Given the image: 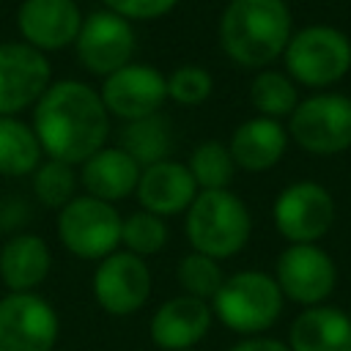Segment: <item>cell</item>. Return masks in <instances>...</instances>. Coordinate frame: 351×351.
Instances as JSON below:
<instances>
[{
  "label": "cell",
  "instance_id": "1",
  "mask_svg": "<svg viewBox=\"0 0 351 351\" xmlns=\"http://www.w3.org/2000/svg\"><path fill=\"white\" fill-rule=\"evenodd\" d=\"M33 132L49 159L82 165L110 134V112L90 85L80 80L52 82L33 107Z\"/></svg>",
  "mask_w": 351,
  "mask_h": 351
},
{
  "label": "cell",
  "instance_id": "2",
  "mask_svg": "<svg viewBox=\"0 0 351 351\" xmlns=\"http://www.w3.org/2000/svg\"><path fill=\"white\" fill-rule=\"evenodd\" d=\"M291 11L285 0H230L219 16L222 52L247 69H263L291 41Z\"/></svg>",
  "mask_w": 351,
  "mask_h": 351
},
{
  "label": "cell",
  "instance_id": "3",
  "mask_svg": "<svg viewBox=\"0 0 351 351\" xmlns=\"http://www.w3.org/2000/svg\"><path fill=\"white\" fill-rule=\"evenodd\" d=\"M184 228L195 252L225 261L241 252L250 241L252 217L244 200L230 189H200L186 208Z\"/></svg>",
  "mask_w": 351,
  "mask_h": 351
},
{
  "label": "cell",
  "instance_id": "4",
  "mask_svg": "<svg viewBox=\"0 0 351 351\" xmlns=\"http://www.w3.org/2000/svg\"><path fill=\"white\" fill-rule=\"evenodd\" d=\"M282 291L266 271L247 269L225 277L222 288L211 299L214 315L239 335H258L274 326L282 313Z\"/></svg>",
  "mask_w": 351,
  "mask_h": 351
},
{
  "label": "cell",
  "instance_id": "5",
  "mask_svg": "<svg viewBox=\"0 0 351 351\" xmlns=\"http://www.w3.org/2000/svg\"><path fill=\"white\" fill-rule=\"evenodd\" d=\"M288 77L307 88H326L351 69V38L332 25H307L296 30L282 52Z\"/></svg>",
  "mask_w": 351,
  "mask_h": 351
},
{
  "label": "cell",
  "instance_id": "6",
  "mask_svg": "<svg viewBox=\"0 0 351 351\" xmlns=\"http://www.w3.org/2000/svg\"><path fill=\"white\" fill-rule=\"evenodd\" d=\"M123 217L112 203L82 195L69 200L58 211V239L60 244L82 261H101L121 244Z\"/></svg>",
  "mask_w": 351,
  "mask_h": 351
},
{
  "label": "cell",
  "instance_id": "7",
  "mask_svg": "<svg viewBox=\"0 0 351 351\" xmlns=\"http://www.w3.org/2000/svg\"><path fill=\"white\" fill-rule=\"evenodd\" d=\"M288 118V137L310 154L332 156L351 148V96L346 93L307 96Z\"/></svg>",
  "mask_w": 351,
  "mask_h": 351
},
{
  "label": "cell",
  "instance_id": "8",
  "mask_svg": "<svg viewBox=\"0 0 351 351\" xmlns=\"http://www.w3.org/2000/svg\"><path fill=\"white\" fill-rule=\"evenodd\" d=\"M271 217L291 244H315L335 222V200L318 181H293L277 195Z\"/></svg>",
  "mask_w": 351,
  "mask_h": 351
},
{
  "label": "cell",
  "instance_id": "9",
  "mask_svg": "<svg viewBox=\"0 0 351 351\" xmlns=\"http://www.w3.org/2000/svg\"><path fill=\"white\" fill-rule=\"evenodd\" d=\"M58 335L60 318L36 291L0 299V351H52Z\"/></svg>",
  "mask_w": 351,
  "mask_h": 351
},
{
  "label": "cell",
  "instance_id": "10",
  "mask_svg": "<svg viewBox=\"0 0 351 351\" xmlns=\"http://www.w3.org/2000/svg\"><path fill=\"white\" fill-rule=\"evenodd\" d=\"M134 47H137V38H134L132 22L118 16L110 8L88 14L74 41L80 66L96 77H110L112 71L132 63Z\"/></svg>",
  "mask_w": 351,
  "mask_h": 351
},
{
  "label": "cell",
  "instance_id": "11",
  "mask_svg": "<svg viewBox=\"0 0 351 351\" xmlns=\"http://www.w3.org/2000/svg\"><path fill=\"white\" fill-rule=\"evenodd\" d=\"M52 66L44 52L25 41L0 44V118L16 115L44 96L52 85Z\"/></svg>",
  "mask_w": 351,
  "mask_h": 351
},
{
  "label": "cell",
  "instance_id": "12",
  "mask_svg": "<svg viewBox=\"0 0 351 351\" xmlns=\"http://www.w3.org/2000/svg\"><path fill=\"white\" fill-rule=\"evenodd\" d=\"M274 280L285 299L315 307L335 291L337 266L318 244H291L277 258Z\"/></svg>",
  "mask_w": 351,
  "mask_h": 351
},
{
  "label": "cell",
  "instance_id": "13",
  "mask_svg": "<svg viewBox=\"0 0 351 351\" xmlns=\"http://www.w3.org/2000/svg\"><path fill=\"white\" fill-rule=\"evenodd\" d=\"M151 269L145 258L123 250L110 252L93 271V296L110 315H132L151 296Z\"/></svg>",
  "mask_w": 351,
  "mask_h": 351
},
{
  "label": "cell",
  "instance_id": "14",
  "mask_svg": "<svg viewBox=\"0 0 351 351\" xmlns=\"http://www.w3.org/2000/svg\"><path fill=\"white\" fill-rule=\"evenodd\" d=\"M110 115L140 121L156 115L167 101V77L148 63H126L123 69L104 77L99 90Z\"/></svg>",
  "mask_w": 351,
  "mask_h": 351
},
{
  "label": "cell",
  "instance_id": "15",
  "mask_svg": "<svg viewBox=\"0 0 351 351\" xmlns=\"http://www.w3.org/2000/svg\"><path fill=\"white\" fill-rule=\"evenodd\" d=\"M82 19L74 0H22L16 8V30L38 52H58L74 44Z\"/></svg>",
  "mask_w": 351,
  "mask_h": 351
},
{
  "label": "cell",
  "instance_id": "16",
  "mask_svg": "<svg viewBox=\"0 0 351 351\" xmlns=\"http://www.w3.org/2000/svg\"><path fill=\"white\" fill-rule=\"evenodd\" d=\"M214 310L208 302L195 296H173L162 302L151 318V340L162 351H186L195 348L211 329Z\"/></svg>",
  "mask_w": 351,
  "mask_h": 351
},
{
  "label": "cell",
  "instance_id": "17",
  "mask_svg": "<svg viewBox=\"0 0 351 351\" xmlns=\"http://www.w3.org/2000/svg\"><path fill=\"white\" fill-rule=\"evenodd\" d=\"M197 184L189 173L186 165L173 162V159H162L156 165L143 167L140 181H137V200L143 211H151L156 217H173L181 214L192 206V200L197 197Z\"/></svg>",
  "mask_w": 351,
  "mask_h": 351
},
{
  "label": "cell",
  "instance_id": "18",
  "mask_svg": "<svg viewBox=\"0 0 351 351\" xmlns=\"http://www.w3.org/2000/svg\"><path fill=\"white\" fill-rule=\"evenodd\" d=\"M228 148L236 167L247 173H263L282 159L288 148V129L274 118L258 115L233 129Z\"/></svg>",
  "mask_w": 351,
  "mask_h": 351
},
{
  "label": "cell",
  "instance_id": "19",
  "mask_svg": "<svg viewBox=\"0 0 351 351\" xmlns=\"http://www.w3.org/2000/svg\"><path fill=\"white\" fill-rule=\"evenodd\" d=\"M140 173H143V167L121 145H110V148L104 145L82 162L80 181L90 197L115 203V200L129 197L137 189Z\"/></svg>",
  "mask_w": 351,
  "mask_h": 351
},
{
  "label": "cell",
  "instance_id": "20",
  "mask_svg": "<svg viewBox=\"0 0 351 351\" xmlns=\"http://www.w3.org/2000/svg\"><path fill=\"white\" fill-rule=\"evenodd\" d=\"M52 269V252L36 233H14L0 247V280L8 293L36 291Z\"/></svg>",
  "mask_w": 351,
  "mask_h": 351
},
{
  "label": "cell",
  "instance_id": "21",
  "mask_svg": "<svg viewBox=\"0 0 351 351\" xmlns=\"http://www.w3.org/2000/svg\"><path fill=\"white\" fill-rule=\"evenodd\" d=\"M288 348L291 351H351V315L329 304L304 307L291 324Z\"/></svg>",
  "mask_w": 351,
  "mask_h": 351
},
{
  "label": "cell",
  "instance_id": "22",
  "mask_svg": "<svg viewBox=\"0 0 351 351\" xmlns=\"http://www.w3.org/2000/svg\"><path fill=\"white\" fill-rule=\"evenodd\" d=\"M41 154L44 151L33 126L22 123L16 115L0 118V176H33L41 165Z\"/></svg>",
  "mask_w": 351,
  "mask_h": 351
},
{
  "label": "cell",
  "instance_id": "23",
  "mask_svg": "<svg viewBox=\"0 0 351 351\" xmlns=\"http://www.w3.org/2000/svg\"><path fill=\"white\" fill-rule=\"evenodd\" d=\"M121 148L140 165H156L162 159H167L170 151V126L165 115H148L140 121H129L123 134H121Z\"/></svg>",
  "mask_w": 351,
  "mask_h": 351
},
{
  "label": "cell",
  "instance_id": "24",
  "mask_svg": "<svg viewBox=\"0 0 351 351\" xmlns=\"http://www.w3.org/2000/svg\"><path fill=\"white\" fill-rule=\"evenodd\" d=\"M250 101L263 118H285L296 110L299 93L288 74L282 71H261L250 82Z\"/></svg>",
  "mask_w": 351,
  "mask_h": 351
},
{
  "label": "cell",
  "instance_id": "25",
  "mask_svg": "<svg viewBox=\"0 0 351 351\" xmlns=\"http://www.w3.org/2000/svg\"><path fill=\"white\" fill-rule=\"evenodd\" d=\"M197 189H228L236 173V162L230 156V148L219 140H203L186 162Z\"/></svg>",
  "mask_w": 351,
  "mask_h": 351
},
{
  "label": "cell",
  "instance_id": "26",
  "mask_svg": "<svg viewBox=\"0 0 351 351\" xmlns=\"http://www.w3.org/2000/svg\"><path fill=\"white\" fill-rule=\"evenodd\" d=\"M121 244L140 255V258H148V255H156L165 250L167 244V225L162 217L151 214V211H132L129 217H123V225H121Z\"/></svg>",
  "mask_w": 351,
  "mask_h": 351
},
{
  "label": "cell",
  "instance_id": "27",
  "mask_svg": "<svg viewBox=\"0 0 351 351\" xmlns=\"http://www.w3.org/2000/svg\"><path fill=\"white\" fill-rule=\"evenodd\" d=\"M176 274H178V282H181L184 293L195 296V299H203V302H211L217 296V291L222 288V282H225L219 261H214L203 252H195V250L181 258Z\"/></svg>",
  "mask_w": 351,
  "mask_h": 351
},
{
  "label": "cell",
  "instance_id": "28",
  "mask_svg": "<svg viewBox=\"0 0 351 351\" xmlns=\"http://www.w3.org/2000/svg\"><path fill=\"white\" fill-rule=\"evenodd\" d=\"M77 181L80 178H77V173H74L71 165L58 162V159H47L33 173V192H36V197L44 206L60 211L69 200H74Z\"/></svg>",
  "mask_w": 351,
  "mask_h": 351
},
{
  "label": "cell",
  "instance_id": "29",
  "mask_svg": "<svg viewBox=\"0 0 351 351\" xmlns=\"http://www.w3.org/2000/svg\"><path fill=\"white\" fill-rule=\"evenodd\" d=\"M214 90V80L211 71L203 66H178L167 74V99H173L176 104L184 107H197L203 104Z\"/></svg>",
  "mask_w": 351,
  "mask_h": 351
},
{
  "label": "cell",
  "instance_id": "30",
  "mask_svg": "<svg viewBox=\"0 0 351 351\" xmlns=\"http://www.w3.org/2000/svg\"><path fill=\"white\" fill-rule=\"evenodd\" d=\"M101 3L118 16L134 22V19H159L170 14L178 0H101Z\"/></svg>",
  "mask_w": 351,
  "mask_h": 351
},
{
  "label": "cell",
  "instance_id": "31",
  "mask_svg": "<svg viewBox=\"0 0 351 351\" xmlns=\"http://www.w3.org/2000/svg\"><path fill=\"white\" fill-rule=\"evenodd\" d=\"M228 351H291V348H288V343H280L271 337H250V340H239Z\"/></svg>",
  "mask_w": 351,
  "mask_h": 351
},
{
  "label": "cell",
  "instance_id": "32",
  "mask_svg": "<svg viewBox=\"0 0 351 351\" xmlns=\"http://www.w3.org/2000/svg\"><path fill=\"white\" fill-rule=\"evenodd\" d=\"M186 351H197V348H186Z\"/></svg>",
  "mask_w": 351,
  "mask_h": 351
},
{
  "label": "cell",
  "instance_id": "33",
  "mask_svg": "<svg viewBox=\"0 0 351 351\" xmlns=\"http://www.w3.org/2000/svg\"><path fill=\"white\" fill-rule=\"evenodd\" d=\"M348 315H351V313H348Z\"/></svg>",
  "mask_w": 351,
  "mask_h": 351
}]
</instances>
